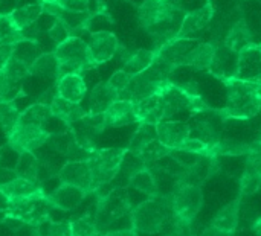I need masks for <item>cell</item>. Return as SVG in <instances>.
Returning <instances> with one entry per match:
<instances>
[{"label":"cell","mask_w":261,"mask_h":236,"mask_svg":"<svg viewBox=\"0 0 261 236\" xmlns=\"http://www.w3.org/2000/svg\"><path fill=\"white\" fill-rule=\"evenodd\" d=\"M251 151V143L239 142V140H220L213 146L214 156H248Z\"/></svg>","instance_id":"74e56055"},{"label":"cell","mask_w":261,"mask_h":236,"mask_svg":"<svg viewBox=\"0 0 261 236\" xmlns=\"http://www.w3.org/2000/svg\"><path fill=\"white\" fill-rule=\"evenodd\" d=\"M128 186L139 191V192H142V194H145L147 197L159 195L156 175L153 174V171L148 166H145V168L139 169L138 172H135L128 180Z\"/></svg>","instance_id":"4dcf8cb0"},{"label":"cell","mask_w":261,"mask_h":236,"mask_svg":"<svg viewBox=\"0 0 261 236\" xmlns=\"http://www.w3.org/2000/svg\"><path fill=\"white\" fill-rule=\"evenodd\" d=\"M216 55V43H197L185 56L182 67H193L197 70H210Z\"/></svg>","instance_id":"603a6c76"},{"label":"cell","mask_w":261,"mask_h":236,"mask_svg":"<svg viewBox=\"0 0 261 236\" xmlns=\"http://www.w3.org/2000/svg\"><path fill=\"white\" fill-rule=\"evenodd\" d=\"M41 5H43V9L47 14H50L57 20L63 21L70 29V32H73V34L76 31H81V29H87L89 27V21H90L89 12L70 11V9L61 8L58 3H41Z\"/></svg>","instance_id":"ac0fdd59"},{"label":"cell","mask_w":261,"mask_h":236,"mask_svg":"<svg viewBox=\"0 0 261 236\" xmlns=\"http://www.w3.org/2000/svg\"><path fill=\"white\" fill-rule=\"evenodd\" d=\"M70 236H99L95 215H83L69 221Z\"/></svg>","instance_id":"d590c367"},{"label":"cell","mask_w":261,"mask_h":236,"mask_svg":"<svg viewBox=\"0 0 261 236\" xmlns=\"http://www.w3.org/2000/svg\"><path fill=\"white\" fill-rule=\"evenodd\" d=\"M87 195L89 194L80 188H75V186L66 185V183H60L46 197H47V201L52 206V209L70 212V211L76 209L84 201V198Z\"/></svg>","instance_id":"5bb4252c"},{"label":"cell","mask_w":261,"mask_h":236,"mask_svg":"<svg viewBox=\"0 0 261 236\" xmlns=\"http://www.w3.org/2000/svg\"><path fill=\"white\" fill-rule=\"evenodd\" d=\"M261 188V175L246 166L242 179H240V192L243 197H249V195H254L258 189Z\"/></svg>","instance_id":"b9f144b4"},{"label":"cell","mask_w":261,"mask_h":236,"mask_svg":"<svg viewBox=\"0 0 261 236\" xmlns=\"http://www.w3.org/2000/svg\"><path fill=\"white\" fill-rule=\"evenodd\" d=\"M44 236H70L69 221H52V223H47Z\"/></svg>","instance_id":"bcb514c9"},{"label":"cell","mask_w":261,"mask_h":236,"mask_svg":"<svg viewBox=\"0 0 261 236\" xmlns=\"http://www.w3.org/2000/svg\"><path fill=\"white\" fill-rule=\"evenodd\" d=\"M133 206L130 203V195L122 188L112 189L104 197H99L96 200V212H95V221L99 235L107 230H112V226L116 221H119L122 217L130 215Z\"/></svg>","instance_id":"5b68a950"},{"label":"cell","mask_w":261,"mask_h":236,"mask_svg":"<svg viewBox=\"0 0 261 236\" xmlns=\"http://www.w3.org/2000/svg\"><path fill=\"white\" fill-rule=\"evenodd\" d=\"M251 43H252V34H251V29L243 17L237 18L234 21V24L228 29V32L222 41V44H225L228 49H231L234 52L242 50L245 46H248Z\"/></svg>","instance_id":"484cf974"},{"label":"cell","mask_w":261,"mask_h":236,"mask_svg":"<svg viewBox=\"0 0 261 236\" xmlns=\"http://www.w3.org/2000/svg\"><path fill=\"white\" fill-rule=\"evenodd\" d=\"M116 99L118 93L109 85V82H98L89 93V113H104Z\"/></svg>","instance_id":"83f0119b"},{"label":"cell","mask_w":261,"mask_h":236,"mask_svg":"<svg viewBox=\"0 0 261 236\" xmlns=\"http://www.w3.org/2000/svg\"><path fill=\"white\" fill-rule=\"evenodd\" d=\"M11 52H12V46L11 44H0V72L5 67L6 61L9 60Z\"/></svg>","instance_id":"681fc988"},{"label":"cell","mask_w":261,"mask_h":236,"mask_svg":"<svg viewBox=\"0 0 261 236\" xmlns=\"http://www.w3.org/2000/svg\"><path fill=\"white\" fill-rule=\"evenodd\" d=\"M173 72H174V67H171L168 63L156 56L154 63L148 69L132 76L128 85L118 95V99L138 102L144 98H148L158 93L164 87V84L171 79Z\"/></svg>","instance_id":"3957f363"},{"label":"cell","mask_w":261,"mask_h":236,"mask_svg":"<svg viewBox=\"0 0 261 236\" xmlns=\"http://www.w3.org/2000/svg\"><path fill=\"white\" fill-rule=\"evenodd\" d=\"M50 108H49V104H44V102H34L31 105H28L21 113H20V117H18V122L17 124H32V125H40V127H44L47 124V121L50 119Z\"/></svg>","instance_id":"836d02e7"},{"label":"cell","mask_w":261,"mask_h":236,"mask_svg":"<svg viewBox=\"0 0 261 236\" xmlns=\"http://www.w3.org/2000/svg\"><path fill=\"white\" fill-rule=\"evenodd\" d=\"M0 197H2V194H0Z\"/></svg>","instance_id":"f5cc1de1"},{"label":"cell","mask_w":261,"mask_h":236,"mask_svg":"<svg viewBox=\"0 0 261 236\" xmlns=\"http://www.w3.org/2000/svg\"><path fill=\"white\" fill-rule=\"evenodd\" d=\"M54 53L60 61L58 78L69 72L83 73V72H87V70L96 67V64L90 55L87 41H84L78 35H70L67 40L60 43L54 49Z\"/></svg>","instance_id":"277c9868"},{"label":"cell","mask_w":261,"mask_h":236,"mask_svg":"<svg viewBox=\"0 0 261 236\" xmlns=\"http://www.w3.org/2000/svg\"><path fill=\"white\" fill-rule=\"evenodd\" d=\"M99 236H139V233L130 227V229H113V230H107Z\"/></svg>","instance_id":"c3c4849f"},{"label":"cell","mask_w":261,"mask_h":236,"mask_svg":"<svg viewBox=\"0 0 261 236\" xmlns=\"http://www.w3.org/2000/svg\"><path fill=\"white\" fill-rule=\"evenodd\" d=\"M133 107H135V114H136L138 124L158 125L159 122L164 121V110H162L159 92L148 98H144L138 102H133Z\"/></svg>","instance_id":"d6986e66"},{"label":"cell","mask_w":261,"mask_h":236,"mask_svg":"<svg viewBox=\"0 0 261 236\" xmlns=\"http://www.w3.org/2000/svg\"><path fill=\"white\" fill-rule=\"evenodd\" d=\"M170 151L171 150H168L167 146H164L158 139H154V140H151L138 156L145 162V165L148 166L150 163H156V162H159L161 159H165V157H168V154H170Z\"/></svg>","instance_id":"ab89813d"},{"label":"cell","mask_w":261,"mask_h":236,"mask_svg":"<svg viewBox=\"0 0 261 236\" xmlns=\"http://www.w3.org/2000/svg\"><path fill=\"white\" fill-rule=\"evenodd\" d=\"M104 117H106L107 127H124L130 124H138L133 102L127 99L113 101L109 105V108L104 111Z\"/></svg>","instance_id":"44dd1931"},{"label":"cell","mask_w":261,"mask_h":236,"mask_svg":"<svg viewBox=\"0 0 261 236\" xmlns=\"http://www.w3.org/2000/svg\"><path fill=\"white\" fill-rule=\"evenodd\" d=\"M8 78L17 81V82H23L28 76H29V66L23 64L21 61L15 60L14 56H9V60L6 61L5 67L2 69Z\"/></svg>","instance_id":"7bdbcfd3"},{"label":"cell","mask_w":261,"mask_h":236,"mask_svg":"<svg viewBox=\"0 0 261 236\" xmlns=\"http://www.w3.org/2000/svg\"><path fill=\"white\" fill-rule=\"evenodd\" d=\"M226 85V107L219 110L225 119L246 121L261 111V78L239 79L236 76L222 79Z\"/></svg>","instance_id":"6da1fadb"},{"label":"cell","mask_w":261,"mask_h":236,"mask_svg":"<svg viewBox=\"0 0 261 236\" xmlns=\"http://www.w3.org/2000/svg\"><path fill=\"white\" fill-rule=\"evenodd\" d=\"M14 169L17 172V177H23L31 182L40 183V160L35 153H20Z\"/></svg>","instance_id":"f546056e"},{"label":"cell","mask_w":261,"mask_h":236,"mask_svg":"<svg viewBox=\"0 0 261 236\" xmlns=\"http://www.w3.org/2000/svg\"><path fill=\"white\" fill-rule=\"evenodd\" d=\"M40 53H43L41 46H40V41L29 40V38H21L20 41H17L12 46L11 56H14L15 60H18L23 64H26V66L31 67V64L37 60V56Z\"/></svg>","instance_id":"d6a6232c"},{"label":"cell","mask_w":261,"mask_h":236,"mask_svg":"<svg viewBox=\"0 0 261 236\" xmlns=\"http://www.w3.org/2000/svg\"><path fill=\"white\" fill-rule=\"evenodd\" d=\"M239 212H240V200H236L225 208H222L217 215L211 221V227L223 235H231L239 226Z\"/></svg>","instance_id":"cb8c5ba5"},{"label":"cell","mask_w":261,"mask_h":236,"mask_svg":"<svg viewBox=\"0 0 261 236\" xmlns=\"http://www.w3.org/2000/svg\"><path fill=\"white\" fill-rule=\"evenodd\" d=\"M57 179L60 180V183L72 185L75 188L86 191L87 194L95 192L93 175L87 160H67L60 168Z\"/></svg>","instance_id":"9c48e42d"},{"label":"cell","mask_w":261,"mask_h":236,"mask_svg":"<svg viewBox=\"0 0 261 236\" xmlns=\"http://www.w3.org/2000/svg\"><path fill=\"white\" fill-rule=\"evenodd\" d=\"M125 153L127 148H102L92 151L87 163L92 169L95 191L116 179Z\"/></svg>","instance_id":"52a82bcc"},{"label":"cell","mask_w":261,"mask_h":236,"mask_svg":"<svg viewBox=\"0 0 261 236\" xmlns=\"http://www.w3.org/2000/svg\"><path fill=\"white\" fill-rule=\"evenodd\" d=\"M176 221L170 195H154L141 201L130 212V224L138 233L154 235Z\"/></svg>","instance_id":"7a4b0ae2"},{"label":"cell","mask_w":261,"mask_h":236,"mask_svg":"<svg viewBox=\"0 0 261 236\" xmlns=\"http://www.w3.org/2000/svg\"><path fill=\"white\" fill-rule=\"evenodd\" d=\"M55 3H58L61 8L76 12H89V6H90V0H58Z\"/></svg>","instance_id":"7dc6e473"},{"label":"cell","mask_w":261,"mask_h":236,"mask_svg":"<svg viewBox=\"0 0 261 236\" xmlns=\"http://www.w3.org/2000/svg\"><path fill=\"white\" fill-rule=\"evenodd\" d=\"M49 108H50V114L54 117L60 119L67 127L75 124L76 121H80L86 114V110L78 102L67 101L58 95H55L52 98V101L49 102Z\"/></svg>","instance_id":"7402d4cb"},{"label":"cell","mask_w":261,"mask_h":236,"mask_svg":"<svg viewBox=\"0 0 261 236\" xmlns=\"http://www.w3.org/2000/svg\"><path fill=\"white\" fill-rule=\"evenodd\" d=\"M20 113L21 111L18 110L15 101L0 102V128L5 134H9L11 130L17 125Z\"/></svg>","instance_id":"8d00e7d4"},{"label":"cell","mask_w":261,"mask_h":236,"mask_svg":"<svg viewBox=\"0 0 261 236\" xmlns=\"http://www.w3.org/2000/svg\"><path fill=\"white\" fill-rule=\"evenodd\" d=\"M156 136L168 150H179L191 136V125L184 121H162L156 125Z\"/></svg>","instance_id":"7c38bea8"},{"label":"cell","mask_w":261,"mask_h":236,"mask_svg":"<svg viewBox=\"0 0 261 236\" xmlns=\"http://www.w3.org/2000/svg\"><path fill=\"white\" fill-rule=\"evenodd\" d=\"M21 95V82H17L6 76V73L0 72V102L15 101Z\"/></svg>","instance_id":"60d3db41"},{"label":"cell","mask_w":261,"mask_h":236,"mask_svg":"<svg viewBox=\"0 0 261 236\" xmlns=\"http://www.w3.org/2000/svg\"><path fill=\"white\" fill-rule=\"evenodd\" d=\"M132 76L133 75H130V73H127L124 69H119V70H116L110 78H109V85L119 95L127 85H128V82H130V79H132Z\"/></svg>","instance_id":"f6af8a7d"},{"label":"cell","mask_w":261,"mask_h":236,"mask_svg":"<svg viewBox=\"0 0 261 236\" xmlns=\"http://www.w3.org/2000/svg\"><path fill=\"white\" fill-rule=\"evenodd\" d=\"M210 111V110H208ZM200 116L194 119V124L191 125V136L197 137L200 140H203L205 143H208L211 148L214 145H217L222 140V121H225V117L222 116V113L219 111V117H216L214 121L205 116L203 113H199Z\"/></svg>","instance_id":"e0dca14e"},{"label":"cell","mask_w":261,"mask_h":236,"mask_svg":"<svg viewBox=\"0 0 261 236\" xmlns=\"http://www.w3.org/2000/svg\"><path fill=\"white\" fill-rule=\"evenodd\" d=\"M46 34H47V38L55 44V47L72 35L70 29H69L63 21H60V20H57V18H55V21L52 23V26L46 31Z\"/></svg>","instance_id":"ee69618b"},{"label":"cell","mask_w":261,"mask_h":236,"mask_svg":"<svg viewBox=\"0 0 261 236\" xmlns=\"http://www.w3.org/2000/svg\"><path fill=\"white\" fill-rule=\"evenodd\" d=\"M158 139L156 136V125L150 124H139V128L135 131L133 137L130 139V143L127 150L133 154H139L151 140Z\"/></svg>","instance_id":"e575fe53"},{"label":"cell","mask_w":261,"mask_h":236,"mask_svg":"<svg viewBox=\"0 0 261 236\" xmlns=\"http://www.w3.org/2000/svg\"><path fill=\"white\" fill-rule=\"evenodd\" d=\"M156 60V50H150V49H139L133 53H130L128 56H125L124 60V66L122 69L130 73V75H136L145 69H148Z\"/></svg>","instance_id":"1f68e13d"},{"label":"cell","mask_w":261,"mask_h":236,"mask_svg":"<svg viewBox=\"0 0 261 236\" xmlns=\"http://www.w3.org/2000/svg\"><path fill=\"white\" fill-rule=\"evenodd\" d=\"M43 12H44V9H43L41 3H26L23 6H18V8L12 9L8 14L12 18V21L17 26V29L23 31L28 26H31L32 23H35Z\"/></svg>","instance_id":"f1b7e54d"},{"label":"cell","mask_w":261,"mask_h":236,"mask_svg":"<svg viewBox=\"0 0 261 236\" xmlns=\"http://www.w3.org/2000/svg\"><path fill=\"white\" fill-rule=\"evenodd\" d=\"M21 38H23V34L21 31L17 29L9 14H0V44L14 46Z\"/></svg>","instance_id":"f35d334b"},{"label":"cell","mask_w":261,"mask_h":236,"mask_svg":"<svg viewBox=\"0 0 261 236\" xmlns=\"http://www.w3.org/2000/svg\"><path fill=\"white\" fill-rule=\"evenodd\" d=\"M236 78L260 79L261 78V43H251L237 52Z\"/></svg>","instance_id":"8fae6325"},{"label":"cell","mask_w":261,"mask_h":236,"mask_svg":"<svg viewBox=\"0 0 261 236\" xmlns=\"http://www.w3.org/2000/svg\"><path fill=\"white\" fill-rule=\"evenodd\" d=\"M0 194L8 200V198H20V197L44 194V191L40 183L31 182L23 177H15L8 183L0 185Z\"/></svg>","instance_id":"d4e9b609"},{"label":"cell","mask_w":261,"mask_h":236,"mask_svg":"<svg viewBox=\"0 0 261 236\" xmlns=\"http://www.w3.org/2000/svg\"><path fill=\"white\" fill-rule=\"evenodd\" d=\"M236 67H237V52L228 49L222 43H216V55L210 67V72L217 78L225 79L236 75Z\"/></svg>","instance_id":"ffe728a7"},{"label":"cell","mask_w":261,"mask_h":236,"mask_svg":"<svg viewBox=\"0 0 261 236\" xmlns=\"http://www.w3.org/2000/svg\"><path fill=\"white\" fill-rule=\"evenodd\" d=\"M87 46L95 64L99 66L116 55L119 49V40L110 31H98L90 35Z\"/></svg>","instance_id":"4fadbf2b"},{"label":"cell","mask_w":261,"mask_h":236,"mask_svg":"<svg viewBox=\"0 0 261 236\" xmlns=\"http://www.w3.org/2000/svg\"><path fill=\"white\" fill-rule=\"evenodd\" d=\"M40 3H55V2H58V0H38Z\"/></svg>","instance_id":"816d5d0a"},{"label":"cell","mask_w":261,"mask_h":236,"mask_svg":"<svg viewBox=\"0 0 261 236\" xmlns=\"http://www.w3.org/2000/svg\"><path fill=\"white\" fill-rule=\"evenodd\" d=\"M216 14L214 5L211 2H206L203 6L193 9V11H187L180 27L177 31L176 37H182V38H196L199 34H202L213 21Z\"/></svg>","instance_id":"30bf717a"},{"label":"cell","mask_w":261,"mask_h":236,"mask_svg":"<svg viewBox=\"0 0 261 236\" xmlns=\"http://www.w3.org/2000/svg\"><path fill=\"white\" fill-rule=\"evenodd\" d=\"M168 195L171 198L174 218L182 226L190 227L203 206L202 188L177 180Z\"/></svg>","instance_id":"8992f818"},{"label":"cell","mask_w":261,"mask_h":236,"mask_svg":"<svg viewBox=\"0 0 261 236\" xmlns=\"http://www.w3.org/2000/svg\"><path fill=\"white\" fill-rule=\"evenodd\" d=\"M254 229H255V232H257V235L261 236V218H260V220H257V223H255V226H254Z\"/></svg>","instance_id":"f907efd6"},{"label":"cell","mask_w":261,"mask_h":236,"mask_svg":"<svg viewBox=\"0 0 261 236\" xmlns=\"http://www.w3.org/2000/svg\"><path fill=\"white\" fill-rule=\"evenodd\" d=\"M199 41L196 38H182V37H174L168 40L165 44H162L156 50V56L165 63H168L171 67L177 69L184 66V60L188 55V52L197 44Z\"/></svg>","instance_id":"9a60e30c"},{"label":"cell","mask_w":261,"mask_h":236,"mask_svg":"<svg viewBox=\"0 0 261 236\" xmlns=\"http://www.w3.org/2000/svg\"><path fill=\"white\" fill-rule=\"evenodd\" d=\"M49 131L44 127L32 125V124H17L9 134H6L8 146L12 148L15 153H35L38 148H41L47 139Z\"/></svg>","instance_id":"ba28073f"},{"label":"cell","mask_w":261,"mask_h":236,"mask_svg":"<svg viewBox=\"0 0 261 236\" xmlns=\"http://www.w3.org/2000/svg\"><path fill=\"white\" fill-rule=\"evenodd\" d=\"M29 75L57 81L60 75V61L54 52H43L37 56V60L29 67Z\"/></svg>","instance_id":"4316f807"},{"label":"cell","mask_w":261,"mask_h":236,"mask_svg":"<svg viewBox=\"0 0 261 236\" xmlns=\"http://www.w3.org/2000/svg\"><path fill=\"white\" fill-rule=\"evenodd\" d=\"M87 90H89V87L86 84V79L83 78L81 73H76V72L64 73L55 81L57 95L67 101H72V102L81 104V101L87 95Z\"/></svg>","instance_id":"2e32d148"}]
</instances>
